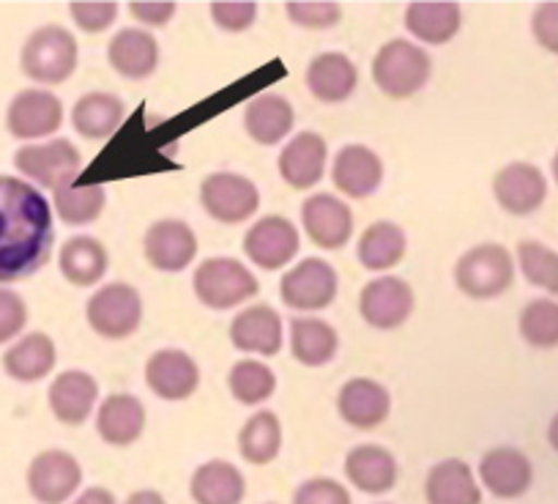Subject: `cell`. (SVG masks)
<instances>
[{
    "mask_svg": "<svg viewBox=\"0 0 558 504\" xmlns=\"http://www.w3.org/2000/svg\"><path fill=\"white\" fill-rule=\"evenodd\" d=\"M25 77L41 85H61L77 69V39L61 25L36 28L23 45L20 56Z\"/></svg>",
    "mask_w": 558,
    "mask_h": 504,
    "instance_id": "7a4b0ae2",
    "label": "cell"
},
{
    "mask_svg": "<svg viewBox=\"0 0 558 504\" xmlns=\"http://www.w3.org/2000/svg\"><path fill=\"white\" fill-rule=\"evenodd\" d=\"M359 313L375 329H397L413 313V291L400 277H378L359 297Z\"/></svg>",
    "mask_w": 558,
    "mask_h": 504,
    "instance_id": "5bb4252c",
    "label": "cell"
},
{
    "mask_svg": "<svg viewBox=\"0 0 558 504\" xmlns=\"http://www.w3.org/2000/svg\"><path fill=\"white\" fill-rule=\"evenodd\" d=\"M291 348L299 362L307 368H320L335 359L340 337H337L335 326L320 319H293Z\"/></svg>",
    "mask_w": 558,
    "mask_h": 504,
    "instance_id": "d590c367",
    "label": "cell"
},
{
    "mask_svg": "<svg viewBox=\"0 0 558 504\" xmlns=\"http://www.w3.org/2000/svg\"><path fill=\"white\" fill-rule=\"evenodd\" d=\"M286 12L293 23L302 25V28H313V31L331 28V25L340 23V17H342L340 3H310V0H304V3L291 0V3L286 7Z\"/></svg>",
    "mask_w": 558,
    "mask_h": 504,
    "instance_id": "b9f144b4",
    "label": "cell"
},
{
    "mask_svg": "<svg viewBox=\"0 0 558 504\" xmlns=\"http://www.w3.org/2000/svg\"><path fill=\"white\" fill-rule=\"evenodd\" d=\"M201 203L217 223L239 225L260 208V192L246 176L211 173L201 184Z\"/></svg>",
    "mask_w": 558,
    "mask_h": 504,
    "instance_id": "52a82bcc",
    "label": "cell"
},
{
    "mask_svg": "<svg viewBox=\"0 0 558 504\" xmlns=\"http://www.w3.org/2000/svg\"><path fill=\"white\" fill-rule=\"evenodd\" d=\"M331 179L340 192L353 201H364L373 195L384 181V163L378 154L367 146H345L335 157Z\"/></svg>",
    "mask_w": 558,
    "mask_h": 504,
    "instance_id": "7402d4cb",
    "label": "cell"
},
{
    "mask_svg": "<svg viewBox=\"0 0 558 504\" xmlns=\"http://www.w3.org/2000/svg\"><path fill=\"white\" fill-rule=\"evenodd\" d=\"M480 477L487 491L498 499L523 496L534 480L531 460L514 447H496L482 455Z\"/></svg>",
    "mask_w": 558,
    "mask_h": 504,
    "instance_id": "44dd1931",
    "label": "cell"
},
{
    "mask_svg": "<svg viewBox=\"0 0 558 504\" xmlns=\"http://www.w3.org/2000/svg\"><path fill=\"white\" fill-rule=\"evenodd\" d=\"M72 20L77 23V28H83L85 34H101L105 28H110L118 17L116 3H72L69 7Z\"/></svg>",
    "mask_w": 558,
    "mask_h": 504,
    "instance_id": "bcb514c9",
    "label": "cell"
},
{
    "mask_svg": "<svg viewBox=\"0 0 558 504\" xmlns=\"http://www.w3.org/2000/svg\"><path fill=\"white\" fill-rule=\"evenodd\" d=\"M74 504H116V496L107 488H88L74 499Z\"/></svg>",
    "mask_w": 558,
    "mask_h": 504,
    "instance_id": "681fc988",
    "label": "cell"
},
{
    "mask_svg": "<svg viewBox=\"0 0 558 504\" xmlns=\"http://www.w3.org/2000/svg\"><path fill=\"white\" fill-rule=\"evenodd\" d=\"M52 208L34 184L0 176V286L36 275L50 261Z\"/></svg>",
    "mask_w": 558,
    "mask_h": 504,
    "instance_id": "6da1fadb",
    "label": "cell"
},
{
    "mask_svg": "<svg viewBox=\"0 0 558 504\" xmlns=\"http://www.w3.org/2000/svg\"><path fill=\"white\" fill-rule=\"evenodd\" d=\"M143 250L154 269L175 275V272H184L197 255V236L181 219H159L148 228Z\"/></svg>",
    "mask_w": 558,
    "mask_h": 504,
    "instance_id": "4fadbf2b",
    "label": "cell"
},
{
    "mask_svg": "<svg viewBox=\"0 0 558 504\" xmlns=\"http://www.w3.org/2000/svg\"><path fill=\"white\" fill-rule=\"evenodd\" d=\"M337 411L356 431H373L384 425L391 411L389 389L373 379H351L337 395Z\"/></svg>",
    "mask_w": 558,
    "mask_h": 504,
    "instance_id": "ac0fdd59",
    "label": "cell"
},
{
    "mask_svg": "<svg viewBox=\"0 0 558 504\" xmlns=\"http://www.w3.org/2000/svg\"><path fill=\"white\" fill-rule=\"evenodd\" d=\"M129 14L146 25H168L175 14V3H143V0H134V3H129Z\"/></svg>",
    "mask_w": 558,
    "mask_h": 504,
    "instance_id": "c3c4849f",
    "label": "cell"
},
{
    "mask_svg": "<svg viewBox=\"0 0 558 504\" xmlns=\"http://www.w3.org/2000/svg\"><path fill=\"white\" fill-rule=\"evenodd\" d=\"M190 491L197 504H241L246 482L244 475L228 460H208L192 475Z\"/></svg>",
    "mask_w": 558,
    "mask_h": 504,
    "instance_id": "836d02e7",
    "label": "cell"
},
{
    "mask_svg": "<svg viewBox=\"0 0 558 504\" xmlns=\"http://www.w3.org/2000/svg\"><path fill=\"white\" fill-rule=\"evenodd\" d=\"M345 475L359 491L386 493L397 482V464L389 449L378 447V444H362L348 453Z\"/></svg>",
    "mask_w": 558,
    "mask_h": 504,
    "instance_id": "1f68e13d",
    "label": "cell"
},
{
    "mask_svg": "<svg viewBox=\"0 0 558 504\" xmlns=\"http://www.w3.org/2000/svg\"><path fill=\"white\" fill-rule=\"evenodd\" d=\"M433 61L422 47L405 39H391L373 61V80L389 99H408L430 80Z\"/></svg>",
    "mask_w": 558,
    "mask_h": 504,
    "instance_id": "3957f363",
    "label": "cell"
},
{
    "mask_svg": "<svg viewBox=\"0 0 558 504\" xmlns=\"http://www.w3.org/2000/svg\"><path fill=\"white\" fill-rule=\"evenodd\" d=\"M260 283L235 259H208L195 272V293L206 308L230 310L257 297Z\"/></svg>",
    "mask_w": 558,
    "mask_h": 504,
    "instance_id": "5b68a950",
    "label": "cell"
},
{
    "mask_svg": "<svg viewBox=\"0 0 558 504\" xmlns=\"http://www.w3.org/2000/svg\"><path fill=\"white\" fill-rule=\"evenodd\" d=\"M211 20L228 34H244L255 25L257 20V3H228V0H219L211 3Z\"/></svg>",
    "mask_w": 558,
    "mask_h": 504,
    "instance_id": "ee69618b",
    "label": "cell"
},
{
    "mask_svg": "<svg viewBox=\"0 0 558 504\" xmlns=\"http://www.w3.org/2000/svg\"><path fill=\"white\" fill-rule=\"evenodd\" d=\"M28 324V308L23 297L0 286V343H9Z\"/></svg>",
    "mask_w": 558,
    "mask_h": 504,
    "instance_id": "f6af8a7d",
    "label": "cell"
},
{
    "mask_svg": "<svg viewBox=\"0 0 558 504\" xmlns=\"http://www.w3.org/2000/svg\"><path fill=\"white\" fill-rule=\"evenodd\" d=\"M126 504H168L162 493L157 491H137L126 499Z\"/></svg>",
    "mask_w": 558,
    "mask_h": 504,
    "instance_id": "f907efd6",
    "label": "cell"
},
{
    "mask_svg": "<svg viewBox=\"0 0 558 504\" xmlns=\"http://www.w3.org/2000/svg\"><path fill=\"white\" fill-rule=\"evenodd\" d=\"M531 31L539 47L558 56V3H539L531 17Z\"/></svg>",
    "mask_w": 558,
    "mask_h": 504,
    "instance_id": "7dc6e473",
    "label": "cell"
},
{
    "mask_svg": "<svg viewBox=\"0 0 558 504\" xmlns=\"http://www.w3.org/2000/svg\"><path fill=\"white\" fill-rule=\"evenodd\" d=\"M553 176H556V181H558V152H556V157H553Z\"/></svg>",
    "mask_w": 558,
    "mask_h": 504,
    "instance_id": "f5cc1de1",
    "label": "cell"
},
{
    "mask_svg": "<svg viewBox=\"0 0 558 504\" xmlns=\"http://www.w3.org/2000/svg\"><path fill=\"white\" fill-rule=\"evenodd\" d=\"M107 58L121 77L146 80L159 67V45L148 31L123 28L110 39Z\"/></svg>",
    "mask_w": 558,
    "mask_h": 504,
    "instance_id": "cb8c5ba5",
    "label": "cell"
},
{
    "mask_svg": "<svg viewBox=\"0 0 558 504\" xmlns=\"http://www.w3.org/2000/svg\"><path fill=\"white\" fill-rule=\"evenodd\" d=\"M228 387L239 404L257 406L266 404L277 389V375L268 364L255 362V359H241L230 368L228 373Z\"/></svg>",
    "mask_w": 558,
    "mask_h": 504,
    "instance_id": "74e56055",
    "label": "cell"
},
{
    "mask_svg": "<svg viewBox=\"0 0 558 504\" xmlns=\"http://www.w3.org/2000/svg\"><path fill=\"white\" fill-rule=\"evenodd\" d=\"M123 101L116 94L94 91V94L80 96L72 110L74 130L88 141H107L121 130Z\"/></svg>",
    "mask_w": 558,
    "mask_h": 504,
    "instance_id": "4dcf8cb0",
    "label": "cell"
},
{
    "mask_svg": "<svg viewBox=\"0 0 558 504\" xmlns=\"http://www.w3.org/2000/svg\"><path fill=\"white\" fill-rule=\"evenodd\" d=\"M520 335L534 348L558 346V302L553 299H534L520 313Z\"/></svg>",
    "mask_w": 558,
    "mask_h": 504,
    "instance_id": "ab89813d",
    "label": "cell"
},
{
    "mask_svg": "<svg viewBox=\"0 0 558 504\" xmlns=\"http://www.w3.org/2000/svg\"><path fill=\"white\" fill-rule=\"evenodd\" d=\"M493 195H496L498 206L507 208L509 214L536 212L547 197V181L539 168L529 163H512L501 168L493 179Z\"/></svg>",
    "mask_w": 558,
    "mask_h": 504,
    "instance_id": "e0dca14e",
    "label": "cell"
},
{
    "mask_svg": "<svg viewBox=\"0 0 558 504\" xmlns=\"http://www.w3.org/2000/svg\"><path fill=\"white\" fill-rule=\"evenodd\" d=\"M337 286L340 283L335 266L320 259H304L282 277L279 293L282 302L293 310H324L335 302Z\"/></svg>",
    "mask_w": 558,
    "mask_h": 504,
    "instance_id": "8fae6325",
    "label": "cell"
},
{
    "mask_svg": "<svg viewBox=\"0 0 558 504\" xmlns=\"http://www.w3.org/2000/svg\"><path fill=\"white\" fill-rule=\"evenodd\" d=\"M96 398H99V384L85 370H63L50 384V395H47L56 420L72 428L83 425L88 420Z\"/></svg>",
    "mask_w": 558,
    "mask_h": 504,
    "instance_id": "d6986e66",
    "label": "cell"
},
{
    "mask_svg": "<svg viewBox=\"0 0 558 504\" xmlns=\"http://www.w3.org/2000/svg\"><path fill=\"white\" fill-rule=\"evenodd\" d=\"M146 428V406L129 393H116L105 398L96 415V431L112 447H129L143 436Z\"/></svg>",
    "mask_w": 558,
    "mask_h": 504,
    "instance_id": "d4e9b609",
    "label": "cell"
},
{
    "mask_svg": "<svg viewBox=\"0 0 558 504\" xmlns=\"http://www.w3.org/2000/svg\"><path fill=\"white\" fill-rule=\"evenodd\" d=\"M63 105L56 94L41 88H25L7 110V127L17 141H39L61 130Z\"/></svg>",
    "mask_w": 558,
    "mask_h": 504,
    "instance_id": "30bf717a",
    "label": "cell"
},
{
    "mask_svg": "<svg viewBox=\"0 0 558 504\" xmlns=\"http://www.w3.org/2000/svg\"><path fill=\"white\" fill-rule=\"evenodd\" d=\"M302 223L320 250H342L353 233L351 208L329 192H318L304 201Z\"/></svg>",
    "mask_w": 558,
    "mask_h": 504,
    "instance_id": "2e32d148",
    "label": "cell"
},
{
    "mask_svg": "<svg viewBox=\"0 0 558 504\" xmlns=\"http://www.w3.org/2000/svg\"><path fill=\"white\" fill-rule=\"evenodd\" d=\"M83 482L77 458L63 449H45L28 466V491L41 504H63Z\"/></svg>",
    "mask_w": 558,
    "mask_h": 504,
    "instance_id": "7c38bea8",
    "label": "cell"
},
{
    "mask_svg": "<svg viewBox=\"0 0 558 504\" xmlns=\"http://www.w3.org/2000/svg\"><path fill=\"white\" fill-rule=\"evenodd\" d=\"M293 121H296V116H293L291 101L277 94L255 96L244 110L246 135L257 146H277L293 130Z\"/></svg>",
    "mask_w": 558,
    "mask_h": 504,
    "instance_id": "484cf974",
    "label": "cell"
},
{
    "mask_svg": "<svg viewBox=\"0 0 558 504\" xmlns=\"http://www.w3.org/2000/svg\"><path fill=\"white\" fill-rule=\"evenodd\" d=\"M463 12L458 3H411L405 9V28L425 45H447L458 36Z\"/></svg>",
    "mask_w": 558,
    "mask_h": 504,
    "instance_id": "d6a6232c",
    "label": "cell"
},
{
    "mask_svg": "<svg viewBox=\"0 0 558 504\" xmlns=\"http://www.w3.org/2000/svg\"><path fill=\"white\" fill-rule=\"evenodd\" d=\"M56 197V212L61 217V223L66 225H88L94 219H99L101 208H105L107 195H105V187L99 184H88V187H72V184H63L58 187Z\"/></svg>",
    "mask_w": 558,
    "mask_h": 504,
    "instance_id": "f35d334b",
    "label": "cell"
},
{
    "mask_svg": "<svg viewBox=\"0 0 558 504\" xmlns=\"http://www.w3.org/2000/svg\"><path fill=\"white\" fill-rule=\"evenodd\" d=\"M146 384L162 400H186L201 387V368L179 348H162L146 362Z\"/></svg>",
    "mask_w": 558,
    "mask_h": 504,
    "instance_id": "9a60e30c",
    "label": "cell"
},
{
    "mask_svg": "<svg viewBox=\"0 0 558 504\" xmlns=\"http://www.w3.org/2000/svg\"><path fill=\"white\" fill-rule=\"evenodd\" d=\"M293 504H351V493L331 477H315L299 485Z\"/></svg>",
    "mask_w": 558,
    "mask_h": 504,
    "instance_id": "7bdbcfd3",
    "label": "cell"
},
{
    "mask_svg": "<svg viewBox=\"0 0 558 504\" xmlns=\"http://www.w3.org/2000/svg\"><path fill=\"white\" fill-rule=\"evenodd\" d=\"M88 324L105 340H123L134 335L143 321V299L129 283H110L88 299Z\"/></svg>",
    "mask_w": 558,
    "mask_h": 504,
    "instance_id": "8992f818",
    "label": "cell"
},
{
    "mask_svg": "<svg viewBox=\"0 0 558 504\" xmlns=\"http://www.w3.org/2000/svg\"><path fill=\"white\" fill-rule=\"evenodd\" d=\"M230 343L239 351L274 357L282 348V319L268 304H252L230 324Z\"/></svg>",
    "mask_w": 558,
    "mask_h": 504,
    "instance_id": "ffe728a7",
    "label": "cell"
},
{
    "mask_svg": "<svg viewBox=\"0 0 558 504\" xmlns=\"http://www.w3.org/2000/svg\"><path fill=\"white\" fill-rule=\"evenodd\" d=\"M359 69L342 52H324L307 67V88L326 105L345 101L356 91Z\"/></svg>",
    "mask_w": 558,
    "mask_h": 504,
    "instance_id": "4316f807",
    "label": "cell"
},
{
    "mask_svg": "<svg viewBox=\"0 0 558 504\" xmlns=\"http://www.w3.org/2000/svg\"><path fill=\"white\" fill-rule=\"evenodd\" d=\"M56 368V343L45 332H31L3 353V370L20 384L41 382Z\"/></svg>",
    "mask_w": 558,
    "mask_h": 504,
    "instance_id": "83f0119b",
    "label": "cell"
},
{
    "mask_svg": "<svg viewBox=\"0 0 558 504\" xmlns=\"http://www.w3.org/2000/svg\"><path fill=\"white\" fill-rule=\"evenodd\" d=\"M547 442H550V447L558 453V415L550 420V428H547Z\"/></svg>",
    "mask_w": 558,
    "mask_h": 504,
    "instance_id": "816d5d0a",
    "label": "cell"
},
{
    "mask_svg": "<svg viewBox=\"0 0 558 504\" xmlns=\"http://www.w3.org/2000/svg\"><path fill=\"white\" fill-rule=\"evenodd\" d=\"M279 447H282V425L274 411H257L244 422L239 433V449L246 464H271L279 455Z\"/></svg>",
    "mask_w": 558,
    "mask_h": 504,
    "instance_id": "8d00e7d4",
    "label": "cell"
},
{
    "mask_svg": "<svg viewBox=\"0 0 558 504\" xmlns=\"http://www.w3.org/2000/svg\"><path fill=\"white\" fill-rule=\"evenodd\" d=\"M425 493L430 504H482L474 471L460 458H449L433 466L425 482Z\"/></svg>",
    "mask_w": 558,
    "mask_h": 504,
    "instance_id": "f546056e",
    "label": "cell"
},
{
    "mask_svg": "<svg viewBox=\"0 0 558 504\" xmlns=\"http://www.w3.org/2000/svg\"><path fill=\"white\" fill-rule=\"evenodd\" d=\"M405 230L400 225L389 223V219H380V223H373L362 233L356 247L359 264L369 272H389L391 266H397L405 255Z\"/></svg>",
    "mask_w": 558,
    "mask_h": 504,
    "instance_id": "e575fe53",
    "label": "cell"
},
{
    "mask_svg": "<svg viewBox=\"0 0 558 504\" xmlns=\"http://www.w3.org/2000/svg\"><path fill=\"white\" fill-rule=\"evenodd\" d=\"M520 272L531 286L542 288L547 293H558V252L539 241H520L518 244Z\"/></svg>",
    "mask_w": 558,
    "mask_h": 504,
    "instance_id": "60d3db41",
    "label": "cell"
},
{
    "mask_svg": "<svg viewBox=\"0 0 558 504\" xmlns=\"http://www.w3.org/2000/svg\"><path fill=\"white\" fill-rule=\"evenodd\" d=\"M61 275L66 277L72 286L88 288L96 286L101 277L107 275L110 266V255H107L105 244L94 236H72L66 244L61 247Z\"/></svg>",
    "mask_w": 558,
    "mask_h": 504,
    "instance_id": "f1b7e54d",
    "label": "cell"
},
{
    "mask_svg": "<svg viewBox=\"0 0 558 504\" xmlns=\"http://www.w3.org/2000/svg\"><path fill=\"white\" fill-rule=\"evenodd\" d=\"M299 244H302V239H299L296 225L288 217H277V214L257 219L244 236L246 259L266 272H277L291 264L296 259Z\"/></svg>",
    "mask_w": 558,
    "mask_h": 504,
    "instance_id": "9c48e42d",
    "label": "cell"
},
{
    "mask_svg": "<svg viewBox=\"0 0 558 504\" xmlns=\"http://www.w3.org/2000/svg\"><path fill=\"white\" fill-rule=\"evenodd\" d=\"M326 154L329 148L318 132H302L279 154V176L293 190H310L324 179Z\"/></svg>",
    "mask_w": 558,
    "mask_h": 504,
    "instance_id": "603a6c76",
    "label": "cell"
},
{
    "mask_svg": "<svg viewBox=\"0 0 558 504\" xmlns=\"http://www.w3.org/2000/svg\"><path fill=\"white\" fill-rule=\"evenodd\" d=\"M514 261L507 247L480 244L454 266V283L471 299H496L512 286Z\"/></svg>",
    "mask_w": 558,
    "mask_h": 504,
    "instance_id": "277c9868",
    "label": "cell"
},
{
    "mask_svg": "<svg viewBox=\"0 0 558 504\" xmlns=\"http://www.w3.org/2000/svg\"><path fill=\"white\" fill-rule=\"evenodd\" d=\"M14 165L34 184L58 190L77 179L83 168V154L69 141H50L41 146H23L14 154Z\"/></svg>",
    "mask_w": 558,
    "mask_h": 504,
    "instance_id": "ba28073f",
    "label": "cell"
}]
</instances>
